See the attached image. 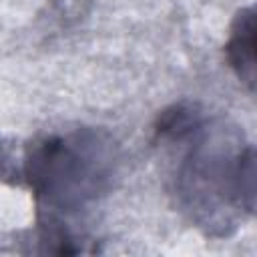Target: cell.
<instances>
[{"mask_svg":"<svg viewBox=\"0 0 257 257\" xmlns=\"http://www.w3.org/2000/svg\"><path fill=\"white\" fill-rule=\"evenodd\" d=\"M225 54L231 70L253 92V86H255V10L253 6H247L237 12L231 24L229 40L225 44Z\"/></svg>","mask_w":257,"mask_h":257,"instance_id":"3957f363","label":"cell"},{"mask_svg":"<svg viewBox=\"0 0 257 257\" xmlns=\"http://www.w3.org/2000/svg\"><path fill=\"white\" fill-rule=\"evenodd\" d=\"M177 207L207 235H229L255 209L253 145L237 126L193 104H173L155 124Z\"/></svg>","mask_w":257,"mask_h":257,"instance_id":"6da1fadb","label":"cell"},{"mask_svg":"<svg viewBox=\"0 0 257 257\" xmlns=\"http://www.w3.org/2000/svg\"><path fill=\"white\" fill-rule=\"evenodd\" d=\"M112 149L92 131L50 135L30 145L26 179L46 227L96 201L112 175Z\"/></svg>","mask_w":257,"mask_h":257,"instance_id":"7a4b0ae2","label":"cell"}]
</instances>
